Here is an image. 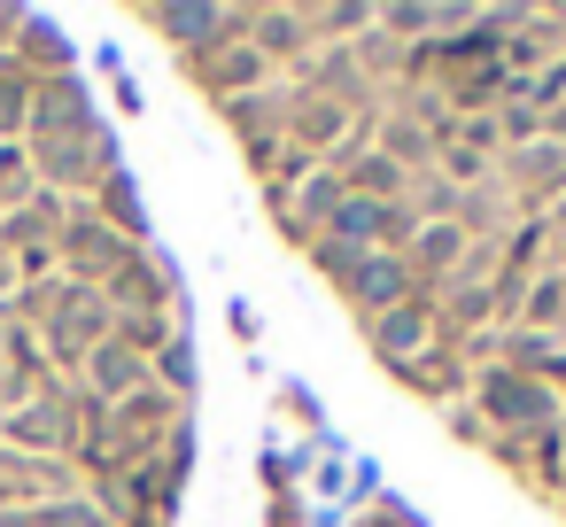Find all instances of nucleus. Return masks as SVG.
Listing matches in <instances>:
<instances>
[{
    "mask_svg": "<svg viewBox=\"0 0 566 527\" xmlns=\"http://www.w3.org/2000/svg\"><path fill=\"white\" fill-rule=\"evenodd\" d=\"M94 125H102V109H94V94H86L78 78H40L24 140H86Z\"/></svg>",
    "mask_w": 566,
    "mask_h": 527,
    "instance_id": "nucleus-1",
    "label": "nucleus"
},
{
    "mask_svg": "<svg viewBox=\"0 0 566 527\" xmlns=\"http://www.w3.org/2000/svg\"><path fill=\"white\" fill-rule=\"evenodd\" d=\"M78 388H86L94 403H125V396H140V388H148V357H140V349H125V341L109 334L102 349H86Z\"/></svg>",
    "mask_w": 566,
    "mask_h": 527,
    "instance_id": "nucleus-2",
    "label": "nucleus"
},
{
    "mask_svg": "<svg viewBox=\"0 0 566 527\" xmlns=\"http://www.w3.org/2000/svg\"><path fill=\"white\" fill-rule=\"evenodd\" d=\"M9 55H17L32 78H71V40H63L48 17H24L17 40H9Z\"/></svg>",
    "mask_w": 566,
    "mask_h": 527,
    "instance_id": "nucleus-3",
    "label": "nucleus"
},
{
    "mask_svg": "<svg viewBox=\"0 0 566 527\" xmlns=\"http://www.w3.org/2000/svg\"><path fill=\"white\" fill-rule=\"evenodd\" d=\"M32 94H40V78L0 48V140H24V125H32Z\"/></svg>",
    "mask_w": 566,
    "mask_h": 527,
    "instance_id": "nucleus-4",
    "label": "nucleus"
},
{
    "mask_svg": "<svg viewBox=\"0 0 566 527\" xmlns=\"http://www.w3.org/2000/svg\"><path fill=\"white\" fill-rule=\"evenodd\" d=\"M32 194H40L32 148H24V140H0V218H9V210H24Z\"/></svg>",
    "mask_w": 566,
    "mask_h": 527,
    "instance_id": "nucleus-5",
    "label": "nucleus"
}]
</instances>
